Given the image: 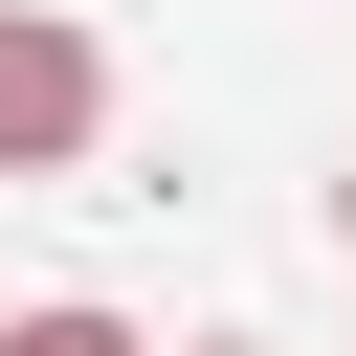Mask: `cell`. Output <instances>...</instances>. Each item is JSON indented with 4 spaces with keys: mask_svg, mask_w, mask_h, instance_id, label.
Segmentation results:
<instances>
[{
    "mask_svg": "<svg viewBox=\"0 0 356 356\" xmlns=\"http://www.w3.org/2000/svg\"><path fill=\"white\" fill-rule=\"evenodd\" d=\"M89 134H111V44L44 22V0H0V178H67Z\"/></svg>",
    "mask_w": 356,
    "mask_h": 356,
    "instance_id": "6da1fadb",
    "label": "cell"
},
{
    "mask_svg": "<svg viewBox=\"0 0 356 356\" xmlns=\"http://www.w3.org/2000/svg\"><path fill=\"white\" fill-rule=\"evenodd\" d=\"M0 356H156L134 312H89V289H44V312H0Z\"/></svg>",
    "mask_w": 356,
    "mask_h": 356,
    "instance_id": "7a4b0ae2",
    "label": "cell"
},
{
    "mask_svg": "<svg viewBox=\"0 0 356 356\" xmlns=\"http://www.w3.org/2000/svg\"><path fill=\"white\" fill-rule=\"evenodd\" d=\"M178 356H267V334H178Z\"/></svg>",
    "mask_w": 356,
    "mask_h": 356,
    "instance_id": "3957f363",
    "label": "cell"
},
{
    "mask_svg": "<svg viewBox=\"0 0 356 356\" xmlns=\"http://www.w3.org/2000/svg\"><path fill=\"white\" fill-rule=\"evenodd\" d=\"M334 245H356V178H334Z\"/></svg>",
    "mask_w": 356,
    "mask_h": 356,
    "instance_id": "277c9868",
    "label": "cell"
}]
</instances>
